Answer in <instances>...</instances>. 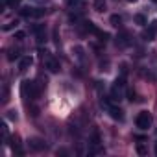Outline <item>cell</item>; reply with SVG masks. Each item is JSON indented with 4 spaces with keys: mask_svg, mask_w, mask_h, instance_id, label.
Instances as JSON below:
<instances>
[{
    "mask_svg": "<svg viewBox=\"0 0 157 157\" xmlns=\"http://www.w3.org/2000/svg\"><path fill=\"white\" fill-rule=\"evenodd\" d=\"M21 93H22V96L28 100V98H35L41 91H39V87H35V83H33V82L24 80V82L21 83Z\"/></svg>",
    "mask_w": 157,
    "mask_h": 157,
    "instance_id": "1",
    "label": "cell"
},
{
    "mask_svg": "<svg viewBox=\"0 0 157 157\" xmlns=\"http://www.w3.org/2000/svg\"><path fill=\"white\" fill-rule=\"evenodd\" d=\"M122 89H124V76L122 78H117V82L113 85V91H111V100L113 102H120L122 100Z\"/></svg>",
    "mask_w": 157,
    "mask_h": 157,
    "instance_id": "2",
    "label": "cell"
},
{
    "mask_svg": "<svg viewBox=\"0 0 157 157\" xmlns=\"http://www.w3.org/2000/svg\"><path fill=\"white\" fill-rule=\"evenodd\" d=\"M137 128L139 129H148L150 126H151V115L148 113V111H140L139 115H137Z\"/></svg>",
    "mask_w": 157,
    "mask_h": 157,
    "instance_id": "3",
    "label": "cell"
},
{
    "mask_svg": "<svg viewBox=\"0 0 157 157\" xmlns=\"http://www.w3.org/2000/svg\"><path fill=\"white\" fill-rule=\"evenodd\" d=\"M41 56H43V61L46 63V68H48L50 72H54V74H56V72H59V68H61V67H59V61H57V59H54L52 56H48V52H43Z\"/></svg>",
    "mask_w": 157,
    "mask_h": 157,
    "instance_id": "4",
    "label": "cell"
},
{
    "mask_svg": "<svg viewBox=\"0 0 157 157\" xmlns=\"http://www.w3.org/2000/svg\"><path fill=\"white\" fill-rule=\"evenodd\" d=\"M155 33H157V21H153V22L144 30L142 37H144L146 41H153V39H155Z\"/></svg>",
    "mask_w": 157,
    "mask_h": 157,
    "instance_id": "5",
    "label": "cell"
},
{
    "mask_svg": "<svg viewBox=\"0 0 157 157\" xmlns=\"http://www.w3.org/2000/svg\"><path fill=\"white\" fill-rule=\"evenodd\" d=\"M21 15L22 17H41L43 15V10H35V8H21Z\"/></svg>",
    "mask_w": 157,
    "mask_h": 157,
    "instance_id": "6",
    "label": "cell"
},
{
    "mask_svg": "<svg viewBox=\"0 0 157 157\" xmlns=\"http://www.w3.org/2000/svg\"><path fill=\"white\" fill-rule=\"evenodd\" d=\"M107 111H109V115H111L115 120H124V111H122L120 107H117V105H109Z\"/></svg>",
    "mask_w": 157,
    "mask_h": 157,
    "instance_id": "7",
    "label": "cell"
},
{
    "mask_svg": "<svg viewBox=\"0 0 157 157\" xmlns=\"http://www.w3.org/2000/svg\"><path fill=\"white\" fill-rule=\"evenodd\" d=\"M28 142H30V150H33V151H39V150L46 148V144H44L41 139H30Z\"/></svg>",
    "mask_w": 157,
    "mask_h": 157,
    "instance_id": "8",
    "label": "cell"
},
{
    "mask_svg": "<svg viewBox=\"0 0 157 157\" xmlns=\"http://www.w3.org/2000/svg\"><path fill=\"white\" fill-rule=\"evenodd\" d=\"M32 63H33V59H32L30 56H26V57H22V59H21V65H19V68L24 72V70H28V67H32Z\"/></svg>",
    "mask_w": 157,
    "mask_h": 157,
    "instance_id": "9",
    "label": "cell"
},
{
    "mask_svg": "<svg viewBox=\"0 0 157 157\" xmlns=\"http://www.w3.org/2000/svg\"><path fill=\"white\" fill-rule=\"evenodd\" d=\"M93 6L96 11H105V0H93Z\"/></svg>",
    "mask_w": 157,
    "mask_h": 157,
    "instance_id": "10",
    "label": "cell"
},
{
    "mask_svg": "<svg viewBox=\"0 0 157 157\" xmlns=\"http://www.w3.org/2000/svg\"><path fill=\"white\" fill-rule=\"evenodd\" d=\"M135 22H137L139 26H144V24H146V17L139 13V15H135Z\"/></svg>",
    "mask_w": 157,
    "mask_h": 157,
    "instance_id": "11",
    "label": "cell"
},
{
    "mask_svg": "<svg viewBox=\"0 0 157 157\" xmlns=\"http://www.w3.org/2000/svg\"><path fill=\"white\" fill-rule=\"evenodd\" d=\"M111 24H113V26H117V28H118V26H120V24H122V19H120V17H118V15H111Z\"/></svg>",
    "mask_w": 157,
    "mask_h": 157,
    "instance_id": "12",
    "label": "cell"
},
{
    "mask_svg": "<svg viewBox=\"0 0 157 157\" xmlns=\"http://www.w3.org/2000/svg\"><path fill=\"white\" fill-rule=\"evenodd\" d=\"M137 153H139V155H146V153H148V150H146V146H144L142 142L137 144Z\"/></svg>",
    "mask_w": 157,
    "mask_h": 157,
    "instance_id": "13",
    "label": "cell"
},
{
    "mask_svg": "<svg viewBox=\"0 0 157 157\" xmlns=\"http://www.w3.org/2000/svg\"><path fill=\"white\" fill-rule=\"evenodd\" d=\"M118 39H120V41H117V43H118L120 46H126V44H128V33H122Z\"/></svg>",
    "mask_w": 157,
    "mask_h": 157,
    "instance_id": "14",
    "label": "cell"
},
{
    "mask_svg": "<svg viewBox=\"0 0 157 157\" xmlns=\"http://www.w3.org/2000/svg\"><path fill=\"white\" fill-rule=\"evenodd\" d=\"M19 57V50H10V54H8V59L10 61H15Z\"/></svg>",
    "mask_w": 157,
    "mask_h": 157,
    "instance_id": "15",
    "label": "cell"
},
{
    "mask_svg": "<svg viewBox=\"0 0 157 157\" xmlns=\"http://www.w3.org/2000/svg\"><path fill=\"white\" fill-rule=\"evenodd\" d=\"M26 37V33L24 32H15V39H19V41H22Z\"/></svg>",
    "mask_w": 157,
    "mask_h": 157,
    "instance_id": "16",
    "label": "cell"
},
{
    "mask_svg": "<svg viewBox=\"0 0 157 157\" xmlns=\"http://www.w3.org/2000/svg\"><path fill=\"white\" fill-rule=\"evenodd\" d=\"M2 133H4V140H8V126L2 124Z\"/></svg>",
    "mask_w": 157,
    "mask_h": 157,
    "instance_id": "17",
    "label": "cell"
},
{
    "mask_svg": "<svg viewBox=\"0 0 157 157\" xmlns=\"http://www.w3.org/2000/svg\"><path fill=\"white\" fill-rule=\"evenodd\" d=\"M10 118L11 120H17V111H10Z\"/></svg>",
    "mask_w": 157,
    "mask_h": 157,
    "instance_id": "18",
    "label": "cell"
},
{
    "mask_svg": "<svg viewBox=\"0 0 157 157\" xmlns=\"http://www.w3.org/2000/svg\"><path fill=\"white\" fill-rule=\"evenodd\" d=\"M68 6H74V4H80V0H67Z\"/></svg>",
    "mask_w": 157,
    "mask_h": 157,
    "instance_id": "19",
    "label": "cell"
},
{
    "mask_svg": "<svg viewBox=\"0 0 157 157\" xmlns=\"http://www.w3.org/2000/svg\"><path fill=\"white\" fill-rule=\"evenodd\" d=\"M15 24H17V22H10V24H6V26H4V30H11Z\"/></svg>",
    "mask_w": 157,
    "mask_h": 157,
    "instance_id": "20",
    "label": "cell"
},
{
    "mask_svg": "<svg viewBox=\"0 0 157 157\" xmlns=\"http://www.w3.org/2000/svg\"><path fill=\"white\" fill-rule=\"evenodd\" d=\"M128 96H129V100H131V102L135 100V93H133V91H128Z\"/></svg>",
    "mask_w": 157,
    "mask_h": 157,
    "instance_id": "21",
    "label": "cell"
},
{
    "mask_svg": "<svg viewBox=\"0 0 157 157\" xmlns=\"http://www.w3.org/2000/svg\"><path fill=\"white\" fill-rule=\"evenodd\" d=\"M2 2H4V6H6V4H8V2H10V0H2Z\"/></svg>",
    "mask_w": 157,
    "mask_h": 157,
    "instance_id": "22",
    "label": "cell"
},
{
    "mask_svg": "<svg viewBox=\"0 0 157 157\" xmlns=\"http://www.w3.org/2000/svg\"><path fill=\"white\" fill-rule=\"evenodd\" d=\"M155 155H157V142H155Z\"/></svg>",
    "mask_w": 157,
    "mask_h": 157,
    "instance_id": "23",
    "label": "cell"
},
{
    "mask_svg": "<svg viewBox=\"0 0 157 157\" xmlns=\"http://www.w3.org/2000/svg\"><path fill=\"white\" fill-rule=\"evenodd\" d=\"M128 2H137V0H128Z\"/></svg>",
    "mask_w": 157,
    "mask_h": 157,
    "instance_id": "24",
    "label": "cell"
}]
</instances>
